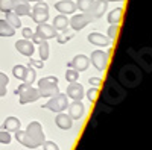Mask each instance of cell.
I'll return each instance as SVG.
<instances>
[{
  "mask_svg": "<svg viewBox=\"0 0 152 150\" xmlns=\"http://www.w3.org/2000/svg\"><path fill=\"white\" fill-rule=\"evenodd\" d=\"M14 138L28 149H38L46 141L43 128L38 121H31L28 124L26 130H17Z\"/></svg>",
  "mask_w": 152,
  "mask_h": 150,
  "instance_id": "1",
  "label": "cell"
},
{
  "mask_svg": "<svg viewBox=\"0 0 152 150\" xmlns=\"http://www.w3.org/2000/svg\"><path fill=\"white\" fill-rule=\"evenodd\" d=\"M119 79L126 88H135L142 82V74L135 65H125L119 73Z\"/></svg>",
  "mask_w": 152,
  "mask_h": 150,
  "instance_id": "2",
  "label": "cell"
},
{
  "mask_svg": "<svg viewBox=\"0 0 152 150\" xmlns=\"http://www.w3.org/2000/svg\"><path fill=\"white\" fill-rule=\"evenodd\" d=\"M126 96V91L122 88V86L113 80H108L107 85H105V91H104V99L107 103H111V105H119L122 100L125 99Z\"/></svg>",
  "mask_w": 152,
  "mask_h": 150,
  "instance_id": "3",
  "label": "cell"
},
{
  "mask_svg": "<svg viewBox=\"0 0 152 150\" xmlns=\"http://www.w3.org/2000/svg\"><path fill=\"white\" fill-rule=\"evenodd\" d=\"M38 93L40 97H53L59 93L58 88V78L55 76H47L38 80Z\"/></svg>",
  "mask_w": 152,
  "mask_h": 150,
  "instance_id": "4",
  "label": "cell"
},
{
  "mask_svg": "<svg viewBox=\"0 0 152 150\" xmlns=\"http://www.w3.org/2000/svg\"><path fill=\"white\" fill-rule=\"evenodd\" d=\"M15 94L18 96V100H20L21 105L37 102V100L40 99V93H38V90L34 88L31 83H26V82H23L15 90Z\"/></svg>",
  "mask_w": 152,
  "mask_h": 150,
  "instance_id": "5",
  "label": "cell"
},
{
  "mask_svg": "<svg viewBox=\"0 0 152 150\" xmlns=\"http://www.w3.org/2000/svg\"><path fill=\"white\" fill-rule=\"evenodd\" d=\"M69 106V97L66 94H62V93H58L56 96L53 97H50V100L47 103L43 105L44 109H49V111H52V112H62V111H66Z\"/></svg>",
  "mask_w": 152,
  "mask_h": 150,
  "instance_id": "6",
  "label": "cell"
},
{
  "mask_svg": "<svg viewBox=\"0 0 152 150\" xmlns=\"http://www.w3.org/2000/svg\"><path fill=\"white\" fill-rule=\"evenodd\" d=\"M12 74H14V78L26 82V83H34L35 82V78H37V71L29 65V67H24V65H15L12 68Z\"/></svg>",
  "mask_w": 152,
  "mask_h": 150,
  "instance_id": "7",
  "label": "cell"
},
{
  "mask_svg": "<svg viewBox=\"0 0 152 150\" xmlns=\"http://www.w3.org/2000/svg\"><path fill=\"white\" fill-rule=\"evenodd\" d=\"M32 20L37 24H41L46 23L49 18V6L44 2H37V5L32 8V14H31Z\"/></svg>",
  "mask_w": 152,
  "mask_h": 150,
  "instance_id": "8",
  "label": "cell"
},
{
  "mask_svg": "<svg viewBox=\"0 0 152 150\" xmlns=\"http://www.w3.org/2000/svg\"><path fill=\"white\" fill-rule=\"evenodd\" d=\"M108 59H110V55L107 52H104V50H94V52L91 53L90 56V61L91 64L96 67V70L99 71H104L108 65Z\"/></svg>",
  "mask_w": 152,
  "mask_h": 150,
  "instance_id": "9",
  "label": "cell"
},
{
  "mask_svg": "<svg viewBox=\"0 0 152 150\" xmlns=\"http://www.w3.org/2000/svg\"><path fill=\"white\" fill-rule=\"evenodd\" d=\"M91 21H93V17L88 14V12H82V14L73 15L72 20H69V24L72 26L73 30H81L87 26V24H90Z\"/></svg>",
  "mask_w": 152,
  "mask_h": 150,
  "instance_id": "10",
  "label": "cell"
},
{
  "mask_svg": "<svg viewBox=\"0 0 152 150\" xmlns=\"http://www.w3.org/2000/svg\"><path fill=\"white\" fill-rule=\"evenodd\" d=\"M129 53L140 62V65L146 71H152V49H143L140 52V55H137L132 50H129Z\"/></svg>",
  "mask_w": 152,
  "mask_h": 150,
  "instance_id": "11",
  "label": "cell"
},
{
  "mask_svg": "<svg viewBox=\"0 0 152 150\" xmlns=\"http://www.w3.org/2000/svg\"><path fill=\"white\" fill-rule=\"evenodd\" d=\"M35 33L40 36L41 40H46V41L50 40V38H56V35H58V32L55 30V28L52 26V24H47V23L38 24Z\"/></svg>",
  "mask_w": 152,
  "mask_h": 150,
  "instance_id": "12",
  "label": "cell"
},
{
  "mask_svg": "<svg viewBox=\"0 0 152 150\" xmlns=\"http://www.w3.org/2000/svg\"><path fill=\"white\" fill-rule=\"evenodd\" d=\"M69 117L72 120H81L85 114V106L82 102H76V100H73L72 103H69Z\"/></svg>",
  "mask_w": 152,
  "mask_h": 150,
  "instance_id": "13",
  "label": "cell"
},
{
  "mask_svg": "<svg viewBox=\"0 0 152 150\" xmlns=\"http://www.w3.org/2000/svg\"><path fill=\"white\" fill-rule=\"evenodd\" d=\"M88 65H90V58L85 55H76L69 64V67L76 70V71H85L88 68Z\"/></svg>",
  "mask_w": 152,
  "mask_h": 150,
  "instance_id": "14",
  "label": "cell"
},
{
  "mask_svg": "<svg viewBox=\"0 0 152 150\" xmlns=\"http://www.w3.org/2000/svg\"><path fill=\"white\" fill-rule=\"evenodd\" d=\"M67 97H70L72 100H76V102H81L82 97H84V86L78 82H73L67 86Z\"/></svg>",
  "mask_w": 152,
  "mask_h": 150,
  "instance_id": "15",
  "label": "cell"
},
{
  "mask_svg": "<svg viewBox=\"0 0 152 150\" xmlns=\"http://www.w3.org/2000/svg\"><path fill=\"white\" fill-rule=\"evenodd\" d=\"M107 8H108V2H107V0H94V3H93L91 9L88 11V14H90L93 18H100L105 14Z\"/></svg>",
  "mask_w": 152,
  "mask_h": 150,
  "instance_id": "16",
  "label": "cell"
},
{
  "mask_svg": "<svg viewBox=\"0 0 152 150\" xmlns=\"http://www.w3.org/2000/svg\"><path fill=\"white\" fill-rule=\"evenodd\" d=\"M15 49L18 50V53H21L24 56H32L34 55V50H35L34 43L31 40H24V38L15 43Z\"/></svg>",
  "mask_w": 152,
  "mask_h": 150,
  "instance_id": "17",
  "label": "cell"
},
{
  "mask_svg": "<svg viewBox=\"0 0 152 150\" xmlns=\"http://www.w3.org/2000/svg\"><path fill=\"white\" fill-rule=\"evenodd\" d=\"M88 41L94 46H99V47H107L111 44V40L108 36H105L104 33H99V32H91L88 35Z\"/></svg>",
  "mask_w": 152,
  "mask_h": 150,
  "instance_id": "18",
  "label": "cell"
},
{
  "mask_svg": "<svg viewBox=\"0 0 152 150\" xmlns=\"http://www.w3.org/2000/svg\"><path fill=\"white\" fill-rule=\"evenodd\" d=\"M55 9L59 11L61 14H73L76 11V3H73L72 0H61V2L55 3Z\"/></svg>",
  "mask_w": 152,
  "mask_h": 150,
  "instance_id": "19",
  "label": "cell"
},
{
  "mask_svg": "<svg viewBox=\"0 0 152 150\" xmlns=\"http://www.w3.org/2000/svg\"><path fill=\"white\" fill-rule=\"evenodd\" d=\"M55 123L59 129H64V130H69L73 126V120L69 117V114H62V112H58V115L55 117Z\"/></svg>",
  "mask_w": 152,
  "mask_h": 150,
  "instance_id": "20",
  "label": "cell"
},
{
  "mask_svg": "<svg viewBox=\"0 0 152 150\" xmlns=\"http://www.w3.org/2000/svg\"><path fill=\"white\" fill-rule=\"evenodd\" d=\"M2 128L6 132H17V130H20V120L17 117H8L3 121V126Z\"/></svg>",
  "mask_w": 152,
  "mask_h": 150,
  "instance_id": "21",
  "label": "cell"
},
{
  "mask_svg": "<svg viewBox=\"0 0 152 150\" xmlns=\"http://www.w3.org/2000/svg\"><path fill=\"white\" fill-rule=\"evenodd\" d=\"M52 26L55 28V30L64 32L67 29V26H69V20H67V17L64 14H59V15H56L53 18V24H52Z\"/></svg>",
  "mask_w": 152,
  "mask_h": 150,
  "instance_id": "22",
  "label": "cell"
},
{
  "mask_svg": "<svg viewBox=\"0 0 152 150\" xmlns=\"http://www.w3.org/2000/svg\"><path fill=\"white\" fill-rule=\"evenodd\" d=\"M14 12L21 17V15H31V6H29V2L28 0H23L21 3H18L15 8H14Z\"/></svg>",
  "mask_w": 152,
  "mask_h": 150,
  "instance_id": "23",
  "label": "cell"
},
{
  "mask_svg": "<svg viewBox=\"0 0 152 150\" xmlns=\"http://www.w3.org/2000/svg\"><path fill=\"white\" fill-rule=\"evenodd\" d=\"M23 0H0V11L2 12H9V11H14V8L21 3Z\"/></svg>",
  "mask_w": 152,
  "mask_h": 150,
  "instance_id": "24",
  "label": "cell"
},
{
  "mask_svg": "<svg viewBox=\"0 0 152 150\" xmlns=\"http://www.w3.org/2000/svg\"><path fill=\"white\" fill-rule=\"evenodd\" d=\"M122 15H123V9L122 8L113 9L110 14H108V23L110 24H119L120 20H122Z\"/></svg>",
  "mask_w": 152,
  "mask_h": 150,
  "instance_id": "25",
  "label": "cell"
},
{
  "mask_svg": "<svg viewBox=\"0 0 152 150\" xmlns=\"http://www.w3.org/2000/svg\"><path fill=\"white\" fill-rule=\"evenodd\" d=\"M14 33H15V29L6 20H0V36H12Z\"/></svg>",
  "mask_w": 152,
  "mask_h": 150,
  "instance_id": "26",
  "label": "cell"
},
{
  "mask_svg": "<svg viewBox=\"0 0 152 150\" xmlns=\"http://www.w3.org/2000/svg\"><path fill=\"white\" fill-rule=\"evenodd\" d=\"M6 21L11 24L14 29H18V28H21V21H20V17L15 14L14 11H9V12H6Z\"/></svg>",
  "mask_w": 152,
  "mask_h": 150,
  "instance_id": "27",
  "label": "cell"
},
{
  "mask_svg": "<svg viewBox=\"0 0 152 150\" xmlns=\"http://www.w3.org/2000/svg\"><path fill=\"white\" fill-rule=\"evenodd\" d=\"M93 3H94V0H78L76 2V9H79L82 12H88L91 9Z\"/></svg>",
  "mask_w": 152,
  "mask_h": 150,
  "instance_id": "28",
  "label": "cell"
},
{
  "mask_svg": "<svg viewBox=\"0 0 152 150\" xmlns=\"http://www.w3.org/2000/svg\"><path fill=\"white\" fill-rule=\"evenodd\" d=\"M38 52H40L41 61H46L49 58V43L46 40H43L40 44H38Z\"/></svg>",
  "mask_w": 152,
  "mask_h": 150,
  "instance_id": "29",
  "label": "cell"
},
{
  "mask_svg": "<svg viewBox=\"0 0 152 150\" xmlns=\"http://www.w3.org/2000/svg\"><path fill=\"white\" fill-rule=\"evenodd\" d=\"M9 83V78L6 76L5 73L0 71V97L6 96V86Z\"/></svg>",
  "mask_w": 152,
  "mask_h": 150,
  "instance_id": "30",
  "label": "cell"
},
{
  "mask_svg": "<svg viewBox=\"0 0 152 150\" xmlns=\"http://www.w3.org/2000/svg\"><path fill=\"white\" fill-rule=\"evenodd\" d=\"M66 79H67V82H70V83L78 82V79H79V71H76V70H73V68H69V70L66 71Z\"/></svg>",
  "mask_w": 152,
  "mask_h": 150,
  "instance_id": "31",
  "label": "cell"
},
{
  "mask_svg": "<svg viewBox=\"0 0 152 150\" xmlns=\"http://www.w3.org/2000/svg\"><path fill=\"white\" fill-rule=\"evenodd\" d=\"M117 35H119V24H111L108 29V38L113 41L117 38Z\"/></svg>",
  "mask_w": 152,
  "mask_h": 150,
  "instance_id": "32",
  "label": "cell"
},
{
  "mask_svg": "<svg viewBox=\"0 0 152 150\" xmlns=\"http://www.w3.org/2000/svg\"><path fill=\"white\" fill-rule=\"evenodd\" d=\"M97 96H99V88H96V86L90 88V90H88V93H87V99L90 100V102H96Z\"/></svg>",
  "mask_w": 152,
  "mask_h": 150,
  "instance_id": "33",
  "label": "cell"
},
{
  "mask_svg": "<svg viewBox=\"0 0 152 150\" xmlns=\"http://www.w3.org/2000/svg\"><path fill=\"white\" fill-rule=\"evenodd\" d=\"M72 38H73V33H66V30L62 32L61 35H56V40H58L59 44H64V43H67V41L72 40Z\"/></svg>",
  "mask_w": 152,
  "mask_h": 150,
  "instance_id": "34",
  "label": "cell"
},
{
  "mask_svg": "<svg viewBox=\"0 0 152 150\" xmlns=\"http://www.w3.org/2000/svg\"><path fill=\"white\" fill-rule=\"evenodd\" d=\"M11 135H9V132H6V130H0V143L2 144H9L11 143Z\"/></svg>",
  "mask_w": 152,
  "mask_h": 150,
  "instance_id": "35",
  "label": "cell"
},
{
  "mask_svg": "<svg viewBox=\"0 0 152 150\" xmlns=\"http://www.w3.org/2000/svg\"><path fill=\"white\" fill-rule=\"evenodd\" d=\"M43 150H59V147L53 141H44L43 143Z\"/></svg>",
  "mask_w": 152,
  "mask_h": 150,
  "instance_id": "36",
  "label": "cell"
},
{
  "mask_svg": "<svg viewBox=\"0 0 152 150\" xmlns=\"http://www.w3.org/2000/svg\"><path fill=\"white\" fill-rule=\"evenodd\" d=\"M44 61H35V59H29V65L31 67H35V68H43L44 67V64H43Z\"/></svg>",
  "mask_w": 152,
  "mask_h": 150,
  "instance_id": "37",
  "label": "cell"
},
{
  "mask_svg": "<svg viewBox=\"0 0 152 150\" xmlns=\"http://www.w3.org/2000/svg\"><path fill=\"white\" fill-rule=\"evenodd\" d=\"M21 33H23V36H24V40H31V38H32V35H34V32H32L31 28H23Z\"/></svg>",
  "mask_w": 152,
  "mask_h": 150,
  "instance_id": "38",
  "label": "cell"
},
{
  "mask_svg": "<svg viewBox=\"0 0 152 150\" xmlns=\"http://www.w3.org/2000/svg\"><path fill=\"white\" fill-rule=\"evenodd\" d=\"M88 82H90V85H93V86H96V88H97V86L102 83V79H99V78H90V79H88Z\"/></svg>",
  "mask_w": 152,
  "mask_h": 150,
  "instance_id": "39",
  "label": "cell"
},
{
  "mask_svg": "<svg viewBox=\"0 0 152 150\" xmlns=\"http://www.w3.org/2000/svg\"><path fill=\"white\" fill-rule=\"evenodd\" d=\"M31 41H32L34 44H40L43 40H41V38H40V36H38L37 33H34V35H32V38H31Z\"/></svg>",
  "mask_w": 152,
  "mask_h": 150,
  "instance_id": "40",
  "label": "cell"
},
{
  "mask_svg": "<svg viewBox=\"0 0 152 150\" xmlns=\"http://www.w3.org/2000/svg\"><path fill=\"white\" fill-rule=\"evenodd\" d=\"M107 2H123V0H107Z\"/></svg>",
  "mask_w": 152,
  "mask_h": 150,
  "instance_id": "41",
  "label": "cell"
},
{
  "mask_svg": "<svg viewBox=\"0 0 152 150\" xmlns=\"http://www.w3.org/2000/svg\"><path fill=\"white\" fill-rule=\"evenodd\" d=\"M28 2H44V0H28Z\"/></svg>",
  "mask_w": 152,
  "mask_h": 150,
  "instance_id": "42",
  "label": "cell"
}]
</instances>
